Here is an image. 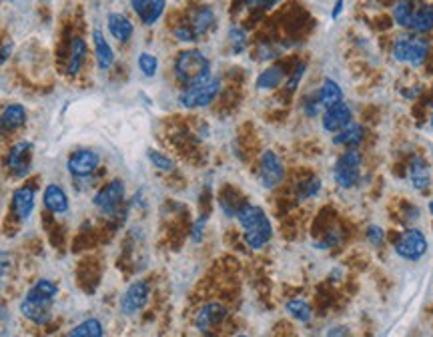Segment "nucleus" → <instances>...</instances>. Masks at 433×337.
<instances>
[{"instance_id": "f8f14e48", "label": "nucleus", "mask_w": 433, "mask_h": 337, "mask_svg": "<svg viewBox=\"0 0 433 337\" xmlns=\"http://www.w3.org/2000/svg\"><path fill=\"white\" fill-rule=\"evenodd\" d=\"M101 163V157L97 151L92 149H80V151H75L69 161H66V169L73 177H89L97 171Z\"/></svg>"}, {"instance_id": "6ab92c4d", "label": "nucleus", "mask_w": 433, "mask_h": 337, "mask_svg": "<svg viewBox=\"0 0 433 337\" xmlns=\"http://www.w3.org/2000/svg\"><path fill=\"white\" fill-rule=\"evenodd\" d=\"M27 123V109L22 104H8L2 113H0V135L18 131L20 127H24Z\"/></svg>"}, {"instance_id": "0eeeda50", "label": "nucleus", "mask_w": 433, "mask_h": 337, "mask_svg": "<svg viewBox=\"0 0 433 337\" xmlns=\"http://www.w3.org/2000/svg\"><path fill=\"white\" fill-rule=\"evenodd\" d=\"M393 249L405 261H419L427 253V237L416 227H409L395 237Z\"/></svg>"}, {"instance_id": "9b49d317", "label": "nucleus", "mask_w": 433, "mask_h": 337, "mask_svg": "<svg viewBox=\"0 0 433 337\" xmlns=\"http://www.w3.org/2000/svg\"><path fill=\"white\" fill-rule=\"evenodd\" d=\"M150 285L147 281H135L127 287V291L120 297V311L125 315H135L149 303Z\"/></svg>"}, {"instance_id": "c756f323", "label": "nucleus", "mask_w": 433, "mask_h": 337, "mask_svg": "<svg viewBox=\"0 0 433 337\" xmlns=\"http://www.w3.org/2000/svg\"><path fill=\"white\" fill-rule=\"evenodd\" d=\"M321 179L319 177H307L305 181H301L297 185V199L299 201H307L313 199L321 193Z\"/></svg>"}, {"instance_id": "ea45409f", "label": "nucleus", "mask_w": 433, "mask_h": 337, "mask_svg": "<svg viewBox=\"0 0 433 337\" xmlns=\"http://www.w3.org/2000/svg\"><path fill=\"white\" fill-rule=\"evenodd\" d=\"M325 337H351V331L345 325H337V327H331Z\"/></svg>"}, {"instance_id": "dca6fc26", "label": "nucleus", "mask_w": 433, "mask_h": 337, "mask_svg": "<svg viewBox=\"0 0 433 337\" xmlns=\"http://www.w3.org/2000/svg\"><path fill=\"white\" fill-rule=\"evenodd\" d=\"M131 6L145 27H152L163 16L166 0H131Z\"/></svg>"}, {"instance_id": "4468645a", "label": "nucleus", "mask_w": 433, "mask_h": 337, "mask_svg": "<svg viewBox=\"0 0 433 337\" xmlns=\"http://www.w3.org/2000/svg\"><path fill=\"white\" fill-rule=\"evenodd\" d=\"M353 121V109L349 104L341 101V103L333 104L323 111V117H321V125L323 129L329 132L341 131L343 127H347L349 123Z\"/></svg>"}, {"instance_id": "bb28decb", "label": "nucleus", "mask_w": 433, "mask_h": 337, "mask_svg": "<svg viewBox=\"0 0 433 337\" xmlns=\"http://www.w3.org/2000/svg\"><path fill=\"white\" fill-rule=\"evenodd\" d=\"M283 78H285L283 67H281V64H273V67L265 69L263 73L257 76L255 85H257V88H261V90H271V88L279 87V85L283 83Z\"/></svg>"}, {"instance_id": "2f4dec72", "label": "nucleus", "mask_w": 433, "mask_h": 337, "mask_svg": "<svg viewBox=\"0 0 433 337\" xmlns=\"http://www.w3.org/2000/svg\"><path fill=\"white\" fill-rule=\"evenodd\" d=\"M229 43H231V50L235 55H241L247 48V32L241 27H233L229 30Z\"/></svg>"}, {"instance_id": "f3484780", "label": "nucleus", "mask_w": 433, "mask_h": 337, "mask_svg": "<svg viewBox=\"0 0 433 337\" xmlns=\"http://www.w3.org/2000/svg\"><path fill=\"white\" fill-rule=\"evenodd\" d=\"M36 205V189L34 187H18L13 193V213L16 215V219L27 221L32 215Z\"/></svg>"}, {"instance_id": "6e6552de", "label": "nucleus", "mask_w": 433, "mask_h": 337, "mask_svg": "<svg viewBox=\"0 0 433 337\" xmlns=\"http://www.w3.org/2000/svg\"><path fill=\"white\" fill-rule=\"evenodd\" d=\"M219 90H221V81L211 76L205 83L185 88L179 95V103L185 109H203V106H209L217 99Z\"/></svg>"}, {"instance_id": "20e7f679", "label": "nucleus", "mask_w": 433, "mask_h": 337, "mask_svg": "<svg viewBox=\"0 0 433 337\" xmlns=\"http://www.w3.org/2000/svg\"><path fill=\"white\" fill-rule=\"evenodd\" d=\"M175 76L177 81L187 87H193L199 83H205L211 78V62L199 48L180 50L175 59Z\"/></svg>"}, {"instance_id": "e433bc0d", "label": "nucleus", "mask_w": 433, "mask_h": 337, "mask_svg": "<svg viewBox=\"0 0 433 337\" xmlns=\"http://www.w3.org/2000/svg\"><path fill=\"white\" fill-rule=\"evenodd\" d=\"M305 71H307V64H305V62H299L297 67H295V71H293V74H291V76H289V81H287V88H289V92H293V90L299 87V83H301V78H303Z\"/></svg>"}, {"instance_id": "473e14b6", "label": "nucleus", "mask_w": 433, "mask_h": 337, "mask_svg": "<svg viewBox=\"0 0 433 337\" xmlns=\"http://www.w3.org/2000/svg\"><path fill=\"white\" fill-rule=\"evenodd\" d=\"M136 62H139V69H141V73L145 74V76H155V74H157L159 60H157L155 55H150V53H141Z\"/></svg>"}, {"instance_id": "a878e982", "label": "nucleus", "mask_w": 433, "mask_h": 337, "mask_svg": "<svg viewBox=\"0 0 433 337\" xmlns=\"http://www.w3.org/2000/svg\"><path fill=\"white\" fill-rule=\"evenodd\" d=\"M85 59H87V43L80 39V36H75L71 41V48H69V59H66V74L75 76V74L80 73L83 64H85Z\"/></svg>"}, {"instance_id": "a211bd4d", "label": "nucleus", "mask_w": 433, "mask_h": 337, "mask_svg": "<svg viewBox=\"0 0 433 337\" xmlns=\"http://www.w3.org/2000/svg\"><path fill=\"white\" fill-rule=\"evenodd\" d=\"M407 175H409V181L413 185V189L418 191H427L432 187L433 177L432 169H430V163L425 161L423 157H411L409 161V167H407Z\"/></svg>"}, {"instance_id": "c03bdc74", "label": "nucleus", "mask_w": 433, "mask_h": 337, "mask_svg": "<svg viewBox=\"0 0 433 337\" xmlns=\"http://www.w3.org/2000/svg\"><path fill=\"white\" fill-rule=\"evenodd\" d=\"M432 129H433V115H432Z\"/></svg>"}, {"instance_id": "a19ab883", "label": "nucleus", "mask_w": 433, "mask_h": 337, "mask_svg": "<svg viewBox=\"0 0 433 337\" xmlns=\"http://www.w3.org/2000/svg\"><path fill=\"white\" fill-rule=\"evenodd\" d=\"M281 0H247L249 6H263V8H273L275 4H279Z\"/></svg>"}, {"instance_id": "39448f33", "label": "nucleus", "mask_w": 433, "mask_h": 337, "mask_svg": "<svg viewBox=\"0 0 433 337\" xmlns=\"http://www.w3.org/2000/svg\"><path fill=\"white\" fill-rule=\"evenodd\" d=\"M430 48L432 44L427 39H421V36H411V34H405L399 36L395 43H393V59L397 62H404V64H411V67H419L423 64L427 55H430Z\"/></svg>"}, {"instance_id": "f257e3e1", "label": "nucleus", "mask_w": 433, "mask_h": 337, "mask_svg": "<svg viewBox=\"0 0 433 337\" xmlns=\"http://www.w3.org/2000/svg\"><path fill=\"white\" fill-rule=\"evenodd\" d=\"M59 294V285L50 279H38L24 299L20 301V313L36 325H46L52 319V303Z\"/></svg>"}, {"instance_id": "1a4fd4ad", "label": "nucleus", "mask_w": 433, "mask_h": 337, "mask_svg": "<svg viewBox=\"0 0 433 337\" xmlns=\"http://www.w3.org/2000/svg\"><path fill=\"white\" fill-rule=\"evenodd\" d=\"M125 201V183L120 179H113L108 181L103 189L97 191V195L92 197L94 207L105 213V215H115Z\"/></svg>"}, {"instance_id": "5701e85b", "label": "nucleus", "mask_w": 433, "mask_h": 337, "mask_svg": "<svg viewBox=\"0 0 433 337\" xmlns=\"http://www.w3.org/2000/svg\"><path fill=\"white\" fill-rule=\"evenodd\" d=\"M106 25H108V32L119 41V43H129L133 32H135V27L133 22L120 13H111L108 18H106Z\"/></svg>"}, {"instance_id": "c9c22d12", "label": "nucleus", "mask_w": 433, "mask_h": 337, "mask_svg": "<svg viewBox=\"0 0 433 337\" xmlns=\"http://www.w3.org/2000/svg\"><path fill=\"white\" fill-rule=\"evenodd\" d=\"M367 241H369L371 245H375V247L383 245V241H385V231H383L379 225L367 227Z\"/></svg>"}, {"instance_id": "7ed1b4c3", "label": "nucleus", "mask_w": 433, "mask_h": 337, "mask_svg": "<svg viewBox=\"0 0 433 337\" xmlns=\"http://www.w3.org/2000/svg\"><path fill=\"white\" fill-rule=\"evenodd\" d=\"M393 20L402 29L425 34L433 30V4L425 0H397L393 6Z\"/></svg>"}, {"instance_id": "aec40b11", "label": "nucleus", "mask_w": 433, "mask_h": 337, "mask_svg": "<svg viewBox=\"0 0 433 337\" xmlns=\"http://www.w3.org/2000/svg\"><path fill=\"white\" fill-rule=\"evenodd\" d=\"M43 203H45L46 209H48L50 213H55V215H64V213L69 211V207H71L66 191L62 189L60 185H57V183H50V185L46 187L45 195H43Z\"/></svg>"}, {"instance_id": "c85d7f7f", "label": "nucleus", "mask_w": 433, "mask_h": 337, "mask_svg": "<svg viewBox=\"0 0 433 337\" xmlns=\"http://www.w3.org/2000/svg\"><path fill=\"white\" fill-rule=\"evenodd\" d=\"M285 311H287L293 319H297V322L301 323H311V319H313V311L309 308V303L303 301V299H291V301H287V303H285Z\"/></svg>"}, {"instance_id": "f03ea898", "label": "nucleus", "mask_w": 433, "mask_h": 337, "mask_svg": "<svg viewBox=\"0 0 433 337\" xmlns=\"http://www.w3.org/2000/svg\"><path fill=\"white\" fill-rule=\"evenodd\" d=\"M237 221L243 227V237L249 249H263L273 237V225H271L267 213L261 207L245 203L237 211Z\"/></svg>"}, {"instance_id": "cd10ccee", "label": "nucleus", "mask_w": 433, "mask_h": 337, "mask_svg": "<svg viewBox=\"0 0 433 337\" xmlns=\"http://www.w3.org/2000/svg\"><path fill=\"white\" fill-rule=\"evenodd\" d=\"M69 337H105V327L97 317H89L73 327Z\"/></svg>"}, {"instance_id": "423d86ee", "label": "nucleus", "mask_w": 433, "mask_h": 337, "mask_svg": "<svg viewBox=\"0 0 433 337\" xmlns=\"http://www.w3.org/2000/svg\"><path fill=\"white\" fill-rule=\"evenodd\" d=\"M361 163H363V157L357 149H347L335 161L333 179L341 189H353L357 185L361 179Z\"/></svg>"}, {"instance_id": "7c9ffc66", "label": "nucleus", "mask_w": 433, "mask_h": 337, "mask_svg": "<svg viewBox=\"0 0 433 337\" xmlns=\"http://www.w3.org/2000/svg\"><path fill=\"white\" fill-rule=\"evenodd\" d=\"M147 157H149L150 165H152L155 169H159V171H163V173H173V171H175V161L169 159L161 151L149 149V151H147Z\"/></svg>"}, {"instance_id": "f704fd0d", "label": "nucleus", "mask_w": 433, "mask_h": 337, "mask_svg": "<svg viewBox=\"0 0 433 337\" xmlns=\"http://www.w3.org/2000/svg\"><path fill=\"white\" fill-rule=\"evenodd\" d=\"M323 109H321V104H319V101H317V95H309L305 101H303V113L307 115V117H317L319 113H321Z\"/></svg>"}, {"instance_id": "4be33fe9", "label": "nucleus", "mask_w": 433, "mask_h": 337, "mask_svg": "<svg viewBox=\"0 0 433 337\" xmlns=\"http://www.w3.org/2000/svg\"><path fill=\"white\" fill-rule=\"evenodd\" d=\"M363 137H365L363 125H361V123H355V121H351V123H349L347 127H343L341 131L335 132L333 143L347 149H357L359 145L363 143Z\"/></svg>"}, {"instance_id": "ddd939ff", "label": "nucleus", "mask_w": 433, "mask_h": 337, "mask_svg": "<svg viewBox=\"0 0 433 337\" xmlns=\"http://www.w3.org/2000/svg\"><path fill=\"white\" fill-rule=\"evenodd\" d=\"M30 163H32V143L29 141H20L13 145L6 157V167L15 177H27L30 171Z\"/></svg>"}, {"instance_id": "58836bf2", "label": "nucleus", "mask_w": 433, "mask_h": 337, "mask_svg": "<svg viewBox=\"0 0 433 337\" xmlns=\"http://www.w3.org/2000/svg\"><path fill=\"white\" fill-rule=\"evenodd\" d=\"M205 227H207V217L203 215V217H199V219L194 221V225H193V241L194 243H199L201 239H203V233H205Z\"/></svg>"}, {"instance_id": "a18cd8bd", "label": "nucleus", "mask_w": 433, "mask_h": 337, "mask_svg": "<svg viewBox=\"0 0 433 337\" xmlns=\"http://www.w3.org/2000/svg\"><path fill=\"white\" fill-rule=\"evenodd\" d=\"M237 337H247V336H237Z\"/></svg>"}, {"instance_id": "393cba45", "label": "nucleus", "mask_w": 433, "mask_h": 337, "mask_svg": "<svg viewBox=\"0 0 433 337\" xmlns=\"http://www.w3.org/2000/svg\"><path fill=\"white\" fill-rule=\"evenodd\" d=\"M315 95H317V101H319L323 111L343 101V88L339 87V83H335L333 78H325Z\"/></svg>"}, {"instance_id": "2eb2a0df", "label": "nucleus", "mask_w": 433, "mask_h": 337, "mask_svg": "<svg viewBox=\"0 0 433 337\" xmlns=\"http://www.w3.org/2000/svg\"><path fill=\"white\" fill-rule=\"evenodd\" d=\"M227 315H229V309L225 308V305H221V303H207V305H203L197 311L194 327L205 333V331H209L213 327L221 325L227 319Z\"/></svg>"}, {"instance_id": "37998d69", "label": "nucleus", "mask_w": 433, "mask_h": 337, "mask_svg": "<svg viewBox=\"0 0 433 337\" xmlns=\"http://www.w3.org/2000/svg\"><path fill=\"white\" fill-rule=\"evenodd\" d=\"M430 213H432V217H433V199L430 201Z\"/></svg>"}, {"instance_id": "72a5a7b5", "label": "nucleus", "mask_w": 433, "mask_h": 337, "mask_svg": "<svg viewBox=\"0 0 433 337\" xmlns=\"http://www.w3.org/2000/svg\"><path fill=\"white\" fill-rule=\"evenodd\" d=\"M345 239V233L343 229L339 227V229H331L329 233H325V239L319 243V247H323V249H331V247H339L341 243H343Z\"/></svg>"}, {"instance_id": "79ce46f5", "label": "nucleus", "mask_w": 433, "mask_h": 337, "mask_svg": "<svg viewBox=\"0 0 433 337\" xmlns=\"http://www.w3.org/2000/svg\"><path fill=\"white\" fill-rule=\"evenodd\" d=\"M343 4H345V0H335L333 13H331V18H333V20H335V18H339V15L343 13Z\"/></svg>"}, {"instance_id": "9d476101", "label": "nucleus", "mask_w": 433, "mask_h": 337, "mask_svg": "<svg viewBox=\"0 0 433 337\" xmlns=\"http://www.w3.org/2000/svg\"><path fill=\"white\" fill-rule=\"evenodd\" d=\"M285 179V165L275 151H265L259 159V181L265 189H275Z\"/></svg>"}, {"instance_id": "4c0bfd02", "label": "nucleus", "mask_w": 433, "mask_h": 337, "mask_svg": "<svg viewBox=\"0 0 433 337\" xmlns=\"http://www.w3.org/2000/svg\"><path fill=\"white\" fill-rule=\"evenodd\" d=\"M173 34L177 36V41H180V43H197V41H199V39L194 36L193 30L189 29V25H187V22L173 30Z\"/></svg>"}, {"instance_id": "b1692460", "label": "nucleus", "mask_w": 433, "mask_h": 337, "mask_svg": "<svg viewBox=\"0 0 433 337\" xmlns=\"http://www.w3.org/2000/svg\"><path fill=\"white\" fill-rule=\"evenodd\" d=\"M92 43H94V57H97L99 67H101L103 71L111 69L113 62H115V53H113V46H111L108 41L105 39L103 30H92Z\"/></svg>"}, {"instance_id": "412c9836", "label": "nucleus", "mask_w": 433, "mask_h": 337, "mask_svg": "<svg viewBox=\"0 0 433 337\" xmlns=\"http://www.w3.org/2000/svg\"><path fill=\"white\" fill-rule=\"evenodd\" d=\"M215 20H217V16H215L211 6H199V8H194L193 13H191L187 25L194 32V36L201 39V36H205L215 27Z\"/></svg>"}]
</instances>
